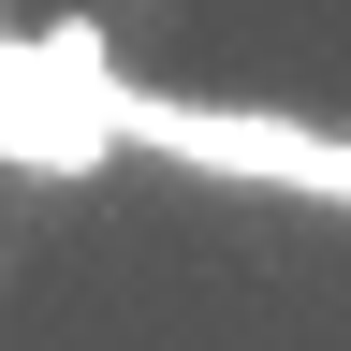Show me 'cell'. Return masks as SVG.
<instances>
[{
    "instance_id": "6da1fadb",
    "label": "cell",
    "mask_w": 351,
    "mask_h": 351,
    "mask_svg": "<svg viewBox=\"0 0 351 351\" xmlns=\"http://www.w3.org/2000/svg\"><path fill=\"white\" fill-rule=\"evenodd\" d=\"M117 147H161V161H205V176H263V191H322V205H351V132H307V117L117 88Z\"/></svg>"
}]
</instances>
